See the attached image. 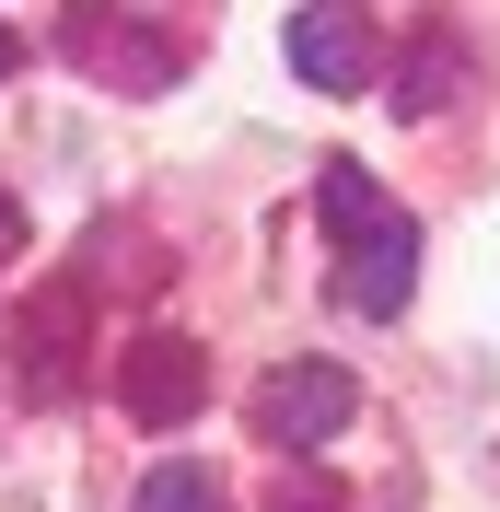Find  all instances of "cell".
Returning <instances> with one entry per match:
<instances>
[{
    "instance_id": "1",
    "label": "cell",
    "mask_w": 500,
    "mask_h": 512,
    "mask_svg": "<svg viewBox=\"0 0 500 512\" xmlns=\"http://www.w3.org/2000/svg\"><path fill=\"white\" fill-rule=\"evenodd\" d=\"M82 326H94V280H47L24 315L0 326V350H12V384H24L35 408L82 396Z\"/></svg>"
},
{
    "instance_id": "2",
    "label": "cell",
    "mask_w": 500,
    "mask_h": 512,
    "mask_svg": "<svg viewBox=\"0 0 500 512\" xmlns=\"http://www.w3.org/2000/svg\"><path fill=\"white\" fill-rule=\"evenodd\" d=\"M59 47L94 70V82H117V94H163V82L187 70V47L152 35L140 12H117V0H70V12H59Z\"/></svg>"
},
{
    "instance_id": "3",
    "label": "cell",
    "mask_w": 500,
    "mask_h": 512,
    "mask_svg": "<svg viewBox=\"0 0 500 512\" xmlns=\"http://www.w3.org/2000/svg\"><path fill=\"white\" fill-rule=\"evenodd\" d=\"M349 419H361V384H349L338 361H280V373L256 384V443H280V454L338 443Z\"/></svg>"
},
{
    "instance_id": "4",
    "label": "cell",
    "mask_w": 500,
    "mask_h": 512,
    "mask_svg": "<svg viewBox=\"0 0 500 512\" xmlns=\"http://www.w3.org/2000/svg\"><path fill=\"white\" fill-rule=\"evenodd\" d=\"M198 396H210V361H198V338L152 326V338H128V350H117V408L140 419V431H175V419H198Z\"/></svg>"
},
{
    "instance_id": "5",
    "label": "cell",
    "mask_w": 500,
    "mask_h": 512,
    "mask_svg": "<svg viewBox=\"0 0 500 512\" xmlns=\"http://www.w3.org/2000/svg\"><path fill=\"white\" fill-rule=\"evenodd\" d=\"M280 59L303 70L314 94H361V82L384 70V47H373V24H361L349 0H303V12L280 24Z\"/></svg>"
},
{
    "instance_id": "6",
    "label": "cell",
    "mask_w": 500,
    "mask_h": 512,
    "mask_svg": "<svg viewBox=\"0 0 500 512\" xmlns=\"http://www.w3.org/2000/svg\"><path fill=\"white\" fill-rule=\"evenodd\" d=\"M407 291H419V222L396 210L373 245L338 256V303H349V315H407Z\"/></svg>"
},
{
    "instance_id": "7",
    "label": "cell",
    "mask_w": 500,
    "mask_h": 512,
    "mask_svg": "<svg viewBox=\"0 0 500 512\" xmlns=\"http://www.w3.org/2000/svg\"><path fill=\"white\" fill-rule=\"evenodd\" d=\"M384 94H396V117H442V105L466 94V47H454V24H419V35H407Z\"/></svg>"
},
{
    "instance_id": "8",
    "label": "cell",
    "mask_w": 500,
    "mask_h": 512,
    "mask_svg": "<svg viewBox=\"0 0 500 512\" xmlns=\"http://www.w3.org/2000/svg\"><path fill=\"white\" fill-rule=\"evenodd\" d=\"M314 222L338 233V256H349V245H373L396 210H384V187L361 175V163H326V175H314Z\"/></svg>"
},
{
    "instance_id": "9",
    "label": "cell",
    "mask_w": 500,
    "mask_h": 512,
    "mask_svg": "<svg viewBox=\"0 0 500 512\" xmlns=\"http://www.w3.org/2000/svg\"><path fill=\"white\" fill-rule=\"evenodd\" d=\"M140 512H221V478L210 466H152L140 478Z\"/></svg>"
},
{
    "instance_id": "10",
    "label": "cell",
    "mask_w": 500,
    "mask_h": 512,
    "mask_svg": "<svg viewBox=\"0 0 500 512\" xmlns=\"http://www.w3.org/2000/svg\"><path fill=\"white\" fill-rule=\"evenodd\" d=\"M268 512H349V489L326 478L314 454H291V466H280V489H268Z\"/></svg>"
},
{
    "instance_id": "11",
    "label": "cell",
    "mask_w": 500,
    "mask_h": 512,
    "mask_svg": "<svg viewBox=\"0 0 500 512\" xmlns=\"http://www.w3.org/2000/svg\"><path fill=\"white\" fill-rule=\"evenodd\" d=\"M12 245H24V198L0 187V256H12Z\"/></svg>"
},
{
    "instance_id": "12",
    "label": "cell",
    "mask_w": 500,
    "mask_h": 512,
    "mask_svg": "<svg viewBox=\"0 0 500 512\" xmlns=\"http://www.w3.org/2000/svg\"><path fill=\"white\" fill-rule=\"evenodd\" d=\"M12 70H24V35H12V24H0V82H12Z\"/></svg>"
}]
</instances>
